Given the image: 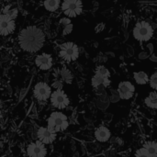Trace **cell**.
I'll list each match as a JSON object with an SVG mask.
<instances>
[{
	"mask_svg": "<svg viewBox=\"0 0 157 157\" xmlns=\"http://www.w3.org/2000/svg\"><path fill=\"white\" fill-rule=\"evenodd\" d=\"M45 35L37 26H28L24 28L18 35L19 47L28 52H36L40 51L44 44Z\"/></svg>",
	"mask_w": 157,
	"mask_h": 157,
	"instance_id": "1",
	"label": "cell"
},
{
	"mask_svg": "<svg viewBox=\"0 0 157 157\" xmlns=\"http://www.w3.org/2000/svg\"><path fill=\"white\" fill-rule=\"evenodd\" d=\"M47 123H48L47 127L52 131L55 132L56 133L60 132H64L69 125L67 117L60 111L52 112L51 116L48 118Z\"/></svg>",
	"mask_w": 157,
	"mask_h": 157,
	"instance_id": "2",
	"label": "cell"
},
{
	"mask_svg": "<svg viewBox=\"0 0 157 157\" xmlns=\"http://www.w3.org/2000/svg\"><path fill=\"white\" fill-rule=\"evenodd\" d=\"M59 55H60V57L63 61H65L67 63L75 62L79 57V49H78V46L75 43L72 42V41L64 42L60 47Z\"/></svg>",
	"mask_w": 157,
	"mask_h": 157,
	"instance_id": "3",
	"label": "cell"
},
{
	"mask_svg": "<svg viewBox=\"0 0 157 157\" xmlns=\"http://www.w3.org/2000/svg\"><path fill=\"white\" fill-rule=\"evenodd\" d=\"M133 37L139 41H148L154 36L153 27L146 21L138 22L133 29Z\"/></svg>",
	"mask_w": 157,
	"mask_h": 157,
	"instance_id": "4",
	"label": "cell"
},
{
	"mask_svg": "<svg viewBox=\"0 0 157 157\" xmlns=\"http://www.w3.org/2000/svg\"><path fill=\"white\" fill-rule=\"evenodd\" d=\"M63 14L69 17H75L83 11V3L81 0H63L62 3Z\"/></svg>",
	"mask_w": 157,
	"mask_h": 157,
	"instance_id": "5",
	"label": "cell"
},
{
	"mask_svg": "<svg viewBox=\"0 0 157 157\" xmlns=\"http://www.w3.org/2000/svg\"><path fill=\"white\" fill-rule=\"evenodd\" d=\"M51 103L52 107L58 109H64L69 106L70 100L67 95L65 94L64 91H63L61 88L56 89L55 91L52 92L50 96Z\"/></svg>",
	"mask_w": 157,
	"mask_h": 157,
	"instance_id": "6",
	"label": "cell"
},
{
	"mask_svg": "<svg viewBox=\"0 0 157 157\" xmlns=\"http://www.w3.org/2000/svg\"><path fill=\"white\" fill-rule=\"evenodd\" d=\"M16 29V23L14 18H12L7 14L4 13L0 15V35L7 36L12 34Z\"/></svg>",
	"mask_w": 157,
	"mask_h": 157,
	"instance_id": "7",
	"label": "cell"
},
{
	"mask_svg": "<svg viewBox=\"0 0 157 157\" xmlns=\"http://www.w3.org/2000/svg\"><path fill=\"white\" fill-rule=\"evenodd\" d=\"M33 94L38 100L46 101L48 98H50V96L52 94V88L48 84L44 82H39L34 86Z\"/></svg>",
	"mask_w": 157,
	"mask_h": 157,
	"instance_id": "8",
	"label": "cell"
},
{
	"mask_svg": "<svg viewBox=\"0 0 157 157\" xmlns=\"http://www.w3.org/2000/svg\"><path fill=\"white\" fill-rule=\"evenodd\" d=\"M27 155L32 157H44L47 155V148L43 143L38 140L28 145Z\"/></svg>",
	"mask_w": 157,
	"mask_h": 157,
	"instance_id": "9",
	"label": "cell"
},
{
	"mask_svg": "<svg viewBox=\"0 0 157 157\" xmlns=\"http://www.w3.org/2000/svg\"><path fill=\"white\" fill-rule=\"evenodd\" d=\"M38 140L44 144H52L56 140V132L49 129L48 127H41L38 131Z\"/></svg>",
	"mask_w": 157,
	"mask_h": 157,
	"instance_id": "10",
	"label": "cell"
},
{
	"mask_svg": "<svg viewBox=\"0 0 157 157\" xmlns=\"http://www.w3.org/2000/svg\"><path fill=\"white\" fill-rule=\"evenodd\" d=\"M135 92V86L131 82H121L118 86V93L120 98L124 100H128L133 97Z\"/></svg>",
	"mask_w": 157,
	"mask_h": 157,
	"instance_id": "11",
	"label": "cell"
},
{
	"mask_svg": "<svg viewBox=\"0 0 157 157\" xmlns=\"http://www.w3.org/2000/svg\"><path fill=\"white\" fill-rule=\"evenodd\" d=\"M136 156L156 157L157 155V144L155 142H147L145 143L142 148L138 149L135 153Z\"/></svg>",
	"mask_w": 157,
	"mask_h": 157,
	"instance_id": "12",
	"label": "cell"
},
{
	"mask_svg": "<svg viewBox=\"0 0 157 157\" xmlns=\"http://www.w3.org/2000/svg\"><path fill=\"white\" fill-rule=\"evenodd\" d=\"M53 63L52 57L48 53H41L36 56L35 64L41 71H47L52 68Z\"/></svg>",
	"mask_w": 157,
	"mask_h": 157,
	"instance_id": "13",
	"label": "cell"
},
{
	"mask_svg": "<svg viewBox=\"0 0 157 157\" xmlns=\"http://www.w3.org/2000/svg\"><path fill=\"white\" fill-rule=\"evenodd\" d=\"M111 133L106 126H100L95 131V137L100 143H106L110 139Z\"/></svg>",
	"mask_w": 157,
	"mask_h": 157,
	"instance_id": "14",
	"label": "cell"
},
{
	"mask_svg": "<svg viewBox=\"0 0 157 157\" xmlns=\"http://www.w3.org/2000/svg\"><path fill=\"white\" fill-rule=\"evenodd\" d=\"M91 85L94 88H98L100 86H103L106 88L109 86L110 80H109V77H104V76L95 74V75L91 79Z\"/></svg>",
	"mask_w": 157,
	"mask_h": 157,
	"instance_id": "15",
	"label": "cell"
},
{
	"mask_svg": "<svg viewBox=\"0 0 157 157\" xmlns=\"http://www.w3.org/2000/svg\"><path fill=\"white\" fill-rule=\"evenodd\" d=\"M144 103L145 105L153 109H156L157 108V95L155 90H154L153 92H151L149 94V96L144 99Z\"/></svg>",
	"mask_w": 157,
	"mask_h": 157,
	"instance_id": "16",
	"label": "cell"
},
{
	"mask_svg": "<svg viewBox=\"0 0 157 157\" xmlns=\"http://www.w3.org/2000/svg\"><path fill=\"white\" fill-rule=\"evenodd\" d=\"M133 77L138 85H146L149 82V76L145 72H136L133 74Z\"/></svg>",
	"mask_w": 157,
	"mask_h": 157,
	"instance_id": "17",
	"label": "cell"
},
{
	"mask_svg": "<svg viewBox=\"0 0 157 157\" xmlns=\"http://www.w3.org/2000/svg\"><path fill=\"white\" fill-rule=\"evenodd\" d=\"M60 4H61L60 0H44L43 2L45 9L50 12H54L58 10V8L60 7Z\"/></svg>",
	"mask_w": 157,
	"mask_h": 157,
	"instance_id": "18",
	"label": "cell"
},
{
	"mask_svg": "<svg viewBox=\"0 0 157 157\" xmlns=\"http://www.w3.org/2000/svg\"><path fill=\"white\" fill-rule=\"evenodd\" d=\"M60 23L62 25H63V35L65 36L69 33H71L72 29H73V25L71 24V21L68 17H63L60 20Z\"/></svg>",
	"mask_w": 157,
	"mask_h": 157,
	"instance_id": "19",
	"label": "cell"
},
{
	"mask_svg": "<svg viewBox=\"0 0 157 157\" xmlns=\"http://www.w3.org/2000/svg\"><path fill=\"white\" fill-rule=\"evenodd\" d=\"M95 74L101 75V76H104V77H109L110 76V72L109 71V69L107 67H105L103 65L98 66L96 71H95Z\"/></svg>",
	"mask_w": 157,
	"mask_h": 157,
	"instance_id": "20",
	"label": "cell"
},
{
	"mask_svg": "<svg viewBox=\"0 0 157 157\" xmlns=\"http://www.w3.org/2000/svg\"><path fill=\"white\" fill-rule=\"evenodd\" d=\"M61 75L63 81H65L67 84H71L73 81V75L71 74V72L69 70H67L66 68H63L61 72Z\"/></svg>",
	"mask_w": 157,
	"mask_h": 157,
	"instance_id": "21",
	"label": "cell"
},
{
	"mask_svg": "<svg viewBox=\"0 0 157 157\" xmlns=\"http://www.w3.org/2000/svg\"><path fill=\"white\" fill-rule=\"evenodd\" d=\"M150 86L154 90H156L157 88V72H155L151 78H150Z\"/></svg>",
	"mask_w": 157,
	"mask_h": 157,
	"instance_id": "22",
	"label": "cell"
},
{
	"mask_svg": "<svg viewBox=\"0 0 157 157\" xmlns=\"http://www.w3.org/2000/svg\"><path fill=\"white\" fill-rule=\"evenodd\" d=\"M52 86H55V87L59 86V88H62V87H63V84H62V82H60V81H57V82L53 83V85H52Z\"/></svg>",
	"mask_w": 157,
	"mask_h": 157,
	"instance_id": "23",
	"label": "cell"
}]
</instances>
